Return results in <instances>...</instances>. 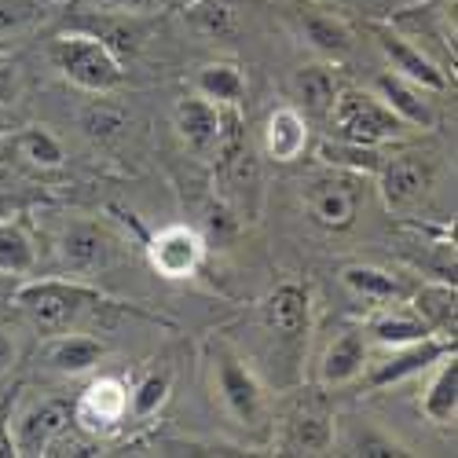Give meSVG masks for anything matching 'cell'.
Returning a JSON list of instances; mask_svg holds the SVG:
<instances>
[{
    "label": "cell",
    "mask_w": 458,
    "mask_h": 458,
    "mask_svg": "<svg viewBox=\"0 0 458 458\" xmlns=\"http://www.w3.org/2000/svg\"><path fill=\"white\" fill-rule=\"evenodd\" d=\"M206 367H209L213 396L220 400L224 414L246 433H268V426H272L268 386H264L257 367L242 356V349L232 345L227 337H209Z\"/></svg>",
    "instance_id": "1"
},
{
    "label": "cell",
    "mask_w": 458,
    "mask_h": 458,
    "mask_svg": "<svg viewBox=\"0 0 458 458\" xmlns=\"http://www.w3.org/2000/svg\"><path fill=\"white\" fill-rule=\"evenodd\" d=\"M12 304L41 334H59L73 330L81 316L106 309L110 297L85 286L81 279H30L12 293Z\"/></svg>",
    "instance_id": "2"
},
{
    "label": "cell",
    "mask_w": 458,
    "mask_h": 458,
    "mask_svg": "<svg viewBox=\"0 0 458 458\" xmlns=\"http://www.w3.org/2000/svg\"><path fill=\"white\" fill-rule=\"evenodd\" d=\"M52 66L63 73L70 85H78L92 96H110L125 85V63L114 52L103 37L89 33V30H73V33H59L52 48H48Z\"/></svg>",
    "instance_id": "3"
},
{
    "label": "cell",
    "mask_w": 458,
    "mask_h": 458,
    "mask_svg": "<svg viewBox=\"0 0 458 458\" xmlns=\"http://www.w3.org/2000/svg\"><path fill=\"white\" fill-rule=\"evenodd\" d=\"M327 122L334 125V136L374 147H393L411 132L370 89H341Z\"/></svg>",
    "instance_id": "4"
},
{
    "label": "cell",
    "mask_w": 458,
    "mask_h": 458,
    "mask_svg": "<svg viewBox=\"0 0 458 458\" xmlns=\"http://www.w3.org/2000/svg\"><path fill=\"white\" fill-rule=\"evenodd\" d=\"M363 180L367 176L334 169V165L309 176L301 183V206L309 213V220L327 227V232H345V227H352L360 216V202H363Z\"/></svg>",
    "instance_id": "5"
},
{
    "label": "cell",
    "mask_w": 458,
    "mask_h": 458,
    "mask_svg": "<svg viewBox=\"0 0 458 458\" xmlns=\"http://www.w3.org/2000/svg\"><path fill=\"white\" fill-rule=\"evenodd\" d=\"M374 183H377V195L389 213H411L433 195L437 158L422 155V150H393L389 147L386 162L374 173Z\"/></svg>",
    "instance_id": "6"
},
{
    "label": "cell",
    "mask_w": 458,
    "mask_h": 458,
    "mask_svg": "<svg viewBox=\"0 0 458 458\" xmlns=\"http://www.w3.org/2000/svg\"><path fill=\"white\" fill-rule=\"evenodd\" d=\"M55 253L70 279H92L122 260V239L99 220H70L55 242Z\"/></svg>",
    "instance_id": "7"
},
{
    "label": "cell",
    "mask_w": 458,
    "mask_h": 458,
    "mask_svg": "<svg viewBox=\"0 0 458 458\" xmlns=\"http://www.w3.org/2000/svg\"><path fill=\"white\" fill-rule=\"evenodd\" d=\"M260 327L279 341V349L290 356H301L309 345L312 330V290L304 283H279L268 297L260 301Z\"/></svg>",
    "instance_id": "8"
},
{
    "label": "cell",
    "mask_w": 458,
    "mask_h": 458,
    "mask_svg": "<svg viewBox=\"0 0 458 458\" xmlns=\"http://www.w3.org/2000/svg\"><path fill=\"white\" fill-rule=\"evenodd\" d=\"M370 37H374V45L381 52V59H386V66L393 73H400V78L414 81V85H422L426 92L440 96L451 89V78H447V70L422 48V45H414V37H407L403 30H396L393 22H370Z\"/></svg>",
    "instance_id": "9"
},
{
    "label": "cell",
    "mask_w": 458,
    "mask_h": 458,
    "mask_svg": "<svg viewBox=\"0 0 458 458\" xmlns=\"http://www.w3.org/2000/svg\"><path fill=\"white\" fill-rule=\"evenodd\" d=\"M389 356L381 360H370V367L363 370V386L367 389H389V386H400V381L414 377V374H426L437 360H444L447 352H454V337H444V334H429L422 341H411V345H400V349H386Z\"/></svg>",
    "instance_id": "10"
},
{
    "label": "cell",
    "mask_w": 458,
    "mask_h": 458,
    "mask_svg": "<svg viewBox=\"0 0 458 458\" xmlns=\"http://www.w3.org/2000/svg\"><path fill=\"white\" fill-rule=\"evenodd\" d=\"M70 422L78 426L85 437H106L129 422V386L122 377H96L92 386L78 396L70 411Z\"/></svg>",
    "instance_id": "11"
},
{
    "label": "cell",
    "mask_w": 458,
    "mask_h": 458,
    "mask_svg": "<svg viewBox=\"0 0 458 458\" xmlns=\"http://www.w3.org/2000/svg\"><path fill=\"white\" fill-rule=\"evenodd\" d=\"M147 260L162 279H191L206 260V239L187 224H169L150 235Z\"/></svg>",
    "instance_id": "12"
},
{
    "label": "cell",
    "mask_w": 458,
    "mask_h": 458,
    "mask_svg": "<svg viewBox=\"0 0 458 458\" xmlns=\"http://www.w3.org/2000/svg\"><path fill=\"white\" fill-rule=\"evenodd\" d=\"M70 429V407L59 403V400H41L26 407L15 422L8 426L12 433V444H15V454H48Z\"/></svg>",
    "instance_id": "13"
},
{
    "label": "cell",
    "mask_w": 458,
    "mask_h": 458,
    "mask_svg": "<svg viewBox=\"0 0 458 458\" xmlns=\"http://www.w3.org/2000/svg\"><path fill=\"white\" fill-rule=\"evenodd\" d=\"M370 92L386 103L396 118L414 129V132H429L437 125V106H433V92H426L422 85H414L407 78H400V73H393L389 66L374 73V85Z\"/></svg>",
    "instance_id": "14"
},
{
    "label": "cell",
    "mask_w": 458,
    "mask_h": 458,
    "mask_svg": "<svg viewBox=\"0 0 458 458\" xmlns=\"http://www.w3.org/2000/svg\"><path fill=\"white\" fill-rule=\"evenodd\" d=\"M283 454H330L337 447V418L319 403H301L283 418Z\"/></svg>",
    "instance_id": "15"
},
{
    "label": "cell",
    "mask_w": 458,
    "mask_h": 458,
    "mask_svg": "<svg viewBox=\"0 0 458 458\" xmlns=\"http://www.w3.org/2000/svg\"><path fill=\"white\" fill-rule=\"evenodd\" d=\"M173 129H176V136L183 140V147L191 150V155L209 158L216 150V143H220V132H224V106L209 103L199 92L183 96L173 106Z\"/></svg>",
    "instance_id": "16"
},
{
    "label": "cell",
    "mask_w": 458,
    "mask_h": 458,
    "mask_svg": "<svg viewBox=\"0 0 458 458\" xmlns=\"http://www.w3.org/2000/svg\"><path fill=\"white\" fill-rule=\"evenodd\" d=\"M312 147V125H309V114H301L297 106L283 103L276 106L268 118H264V129H260V150L264 158H272L279 165L286 162H301L309 155Z\"/></svg>",
    "instance_id": "17"
},
{
    "label": "cell",
    "mask_w": 458,
    "mask_h": 458,
    "mask_svg": "<svg viewBox=\"0 0 458 458\" xmlns=\"http://www.w3.org/2000/svg\"><path fill=\"white\" fill-rule=\"evenodd\" d=\"M367 367H370V341L363 327H349L327 345L316 377L323 389H345V386H356Z\"/></svg>",
    "instance_id": "18"
},
{
    "label": "cell",
    "mask_w": 458,
    "mask_h": 458,
    "mask_svg": "<svg viewBox=\"0 0 458 458\" xmlns=\"http://www.w3.org/2000/svg\"><path fill=\"white\" fill-rule=\"evenodd\" d=\"M41 360L48 370L55 374H89L106 360V345L92 334L81 330H59V334H45V345H41Z\"/></svg>",
    "instance_id": "19"
},
{
    "label": "cell",
    "mask_w": 458,
    "mask_h": 458,
    "mask_svg": "<svg viewBox=\"0 0 458 458\" xmlns=\"http://www.w3.org/2000/svg\"><path fill=\"white\" fill-rule=\"evenodd\" d=\"M363 334L367 341H374L377 349H400V345H411V341H422L429 337L433 330L422 323V316H418L411 309V301H389V304H377V309H370L367 323H363Z\"/></svg>",
    "instance_id": "20"
},
{
    "label": "cell",
    "mask_w": 458,
    "mask_h": 458,
    "mask_svg": "<svg viewBox=\"0 0 458 458\" xmlns=\"http://www.w3.org/2000/svg\"><path fill=\"white\" fill-rule=\"evenodd\" d=\"M297 30L304 37V45L327 63H345L356 52V33L341 15L316 12V8L297 12Z\"/></svg>",
    "instance_id": "21"
},
{
    "label": "cell",
    "mask_w": 458,
    "mask_h": 458,
    "mask_svg": "<svg viewBox=\"0 0 458 458\" xmlns=\"http://www.w3.org/2000/svg\"><path fill=\"white\" fill-rule=\"evenodd\" d=\"M429 370L433 374L426 381L422 396H418V411H422L426 422L447 429V426H454V418H458V360H454V352L437 360Z\"/></svg>",
    "instance_id": "22"
},
{
    "label": "cell",
    "mask_w": 458,
    "mask_h": 458,
    "mask_svg": "<svg viewBox=\"0 0 458 458\" xmlns=\"http://www.w3.org/2000/svg\"><path fill=\"white\" fill-rule=\"evenodd\" d=\"M341 286H345L356 301H363L367 309H377V304H389V301H403L411 293L403 276H396L389 268H377V264H349V268H341Z\"/></svg>",
    "instance_id": "23"
},
{
    "label": "cell",
    "mask_w": 458,
    "mask_h": 458,
    "mask_svg": "<svg viewBox=\"0 0 458 458\" xmlns=\"http://www.w3.org/2000/svg\"><path fill=\"white\" fill-rule=\"evenodd\" d=\"M411 309L422 316V323L433 334L454 337V312H458V293L451 279H437V283H422L414 293H407Z\"/></svg>",
    "instance_id": "24"
},
{
    "label": "cell",
    "mask_w": 458,
    "mask_h": 458,
    "mask_svg": "<svg viewBox=\"0 0 458 458\" xmlns=\"http://www.w3.org/2000/svg\"><path fill=\"white\" fill-rule=\"evenodd\" d=\"M4 143L12 147L15 162H22V165H30V169H41V173L59 169V165L66 162L63 143H59L45 125H26V129L12 132Z\"/></svg>",
    "instance_id": "25"
},
{
    "label": "cell",
    "mask_w": 458,
    "mask_h": 458,
    "mask_svg": "<svg viewBox=\"0 0 458 458\" xmlns=\"http://www.w3.org/2000/svg\"><path fill=\"white\" fill-rule=\"evenodd\" d=\"M195 92L206 96L216 106H242V99H246V73H242V66L224 63V59L206 63L195 73Z\"/></svg>",
    "instance_id": "26"
},
{
    "label": "cell",
    "mask_w": 458,
    "mask_h": 458,
    "mask_svg": "<svg viewBox=\"0 0 458 458\" xmlns=\"http://www.w3.org/2000/svg\"><path fill=\"white\" fill-rule=\"evenodd\" d=\"M389 147H374V143H352V140H323L319 143V158L323 165H334V169H345V173H360V176H374L386 162Z\"/></svg>",
    "instance_id": "27"
},
{
    "label": "cell",
    "mask_w": 458,
    "mask_h": 458,
    "mask_svg": "<svg viewBox=\"0 0 458 458\" xmlns=\"http://www.w3.org/2000/svg\"><path fill=\"white\" fill-rule=\"evenodd\" d=\"M341 85L334 78V66L327 63H312L297 73V99H301V114H312V118H327L334 99H337Z\"/></svg>",
    "instance_id": "28"
},
{
    "label": "cell",
    "mask_w": 458,
    "mask_h": 458,
    "mask_svg": "<svg viewBox=\"0 0 458 458\" xmlns=\"http://www.w3.org/2000/svg\"><path fill=\"white\" fill-rule=\"evenodd\" d=\"M37 272V246L33 235L19 220H0V276L26 279Z\"/></svg>",
    "instance_id": "29"
},
{
    "label": "cell",
    "mask_w": 458,
    "mask_h": 458,
    "mask_svg": "<svg viewBox=\"0 0 458 458\" xmlns=\"http://www.w3.org/2000/svg\"><path fill=\"white\" fill-rule=\"evenodd\" d=\"M183 22L199 37L224 41V37L235 33V22H239L235 0H191V4L183 8Z\"/></svg>",
    "instance_id": "30"
},
{
    "label": "cell",
    "mask_w": 458,
    "mask_h": 458,
    "mask_svg": "<svg viewBox=\"0 0 458 458\" xmlns=\"http://www.w3.org/2000/svg\"><path fill=\"white\" fill-rule=\"evenodd\" d=\"M169 393H173V370L169 367H150L129 389V414L136 418V422H147V418H155L165 407Z\"/></svg>",
    "instance_id": "31"
},
{
    "label": "cell",
    "mask_w": 458,
    "mask_h": 458,
    "mask_svg": "<svg viewBox=\"0 0 458 458\" xmlns=\"http://www.w3.org/2000/svg\"><path fill=\"white\" fill-rule=\"evenodd\" d=\"M341 447H345V454H367V458H407L411 454L396 437H389L381 426L367 422V418H356L349 426Z\"/></svg>",
    "instance_id": "32"
},
{
    "label": "cell",
    "mask_w": 458,
    "mask_h": 458,
    "mask_svg": "<svg viewBox=\"0 0 458 458\" xmlns=\"http://www.w3.org/2000/svg\"><path fill=\"white\" fill-rule=\"evenodd\" d=\"M125 125H129L125 110L114 106V103H106V99H96V103H89V106L81 110V129H85V136H92V140H99V143L118 140V136L125 132Z\"/></svg>",
    "instance_id": "33"
},
{
    "label": "cell",
    "mask_w": 458,
    "mask_h": 458,
    "mask_svg": "<svg viewBox=\"0 0 458 458\" xmlns=\"http://www.w3.org/2000/svg\"><path fill=\"white\" fill-rule=\"evenodd\" d=\"M22 92V70L12 55L0 52V106H12Z\"/></svg>",
    "instance_id": "34"
},
{
    "label": "cell",
    "mask_w": 458,
    "mask_h": 458,
    "mask_svg": "<svg viewBox=\"0 0 458 458\" xmlns=\"http://www.w3.org/2000/svg\"><path fill=\"white\" fill-rule=\"evenodd\" d=\"M89 4L103 15H147V12H158L162 0H89Z\"/></svg>",
    "instance_id": "35"
},
{
    "label": "cell",
    "mask_w": 458,
    "mask_h": 458,
    "mask_svg": "<svg viewBox=\"0 0 458 458\" xmlns=\"http://www.w3.org/2000/svg\"><path fill=\"white\" fill-rule=\"evenodd\" d=\"M19 363V334L8 319H0V377Z\"/></svg>",
    "instance_id": "36"
},
{
    "label": "cell",
    "mask_w": 458,
    "mask_h": 458,
    "mask_svg": "<svg viewBox=\"0 0 458 458\" xmlns=\"http://www.w3.org/2000/svg\"><path fill=\"white\" fill-rule=\"evenodd\" d=\"M19 22H22V12H15V8H8V4H0V33L12 30V26H19Z\"/></svg>",
    "instance_id": "37"
},
{
    "label": "cell",
    "mask_w": 458,
    "mask_h": 458,
    "mask_svg": "<svg viewBox=\"0 0 458 458\" xmlns=\"http://www.w3.org/2000/svg\"><path fill=\"white\" fill-rule=\"evenodd\" d=\"M12 454H15L12 433H8V426H0V458H12Z\"/></svg>",
    "instance_id": "38"
}]
</instances>
